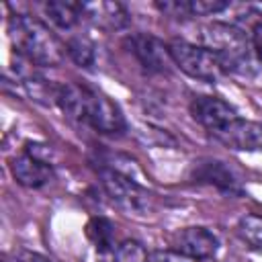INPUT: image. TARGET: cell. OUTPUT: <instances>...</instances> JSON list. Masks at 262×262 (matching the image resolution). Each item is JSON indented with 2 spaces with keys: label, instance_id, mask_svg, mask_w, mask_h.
Wrapping results in <instances>:
<instances>
[{
  "label": "cell",
  "instance_id": "6da1fadb",
  "mask_svg": "<svg viewBox=\"0 0 262 262\" xmlns=\"http://www.w3.org/2000/svg\"><path fill=\"white\" fill-rule=\"evenodd\" d=\"M55 102L68 119L86 123L98 133L119 135L125 131V117L121 108L108 96L92 88L80 84H59Z\"/></svg>",
  "mask_w": 262,
  "mask_h": 262
},
{
  "label": "cell",
  "instance_id": "7a4b0ae2",
  "mask_svg": "<svg viewBox=\"0 0 262 262\" xmlns=\"http://www.w3.org/2000/svg\"><path fill=\"white\" fill-rule=\"evenodd\" d=\"M8 37L16 53L39 68H55L63 61L68 49L53 31L35 16L14 14L8 18Z\"/></svg>",
  "mask_w": 262,
  "mask_h": 262
},
{
  "label": "cell",
  "instance_id": "3957f363",
  "mask_svg": "<svg viewBox=\"0 0 262 262\" xmlns=\"http://www.w3.org/2000/svg\"><path fill=\"white\" fill-rule=\"evenodd\" d=\"M203 41L205 47L217 55L225 72L248 74L252 70V53L256 51L242 29L225 23H211L203 29Z\"/></svg>",
  "mask_w": 262,
  "mask_h": 262
},
{
  "label": "cell",
  "instance_id": "277c9868",
  "mask_svg": "<svg viewBox=\"0 0 262 262\" xmlns=\"http://www.w3.org/2000/svg\"><path fill=\"white\" fill-rule=\"evenodd\" d=\"M100 174V184L104 188V192L111 196V201L123 209L125 213H133V215H143L149 213L154 207V194L143 188L139 182H135L133 178H129L125 172L111 168V166H102L98 170Z\"/></svg>",
  "mask_w": 262,
  "mask_h": 262
},
{
  "label": "cell",
  "instance_id": "5b68a950",
  "mask_svg": "<svg viewBox=\"0 0 262 262\" xmlns=\"http://www.w3.org/2000/svg\"><path fill=\"white\" fill-rule=\"evenodd\" d=\"M168 49L174 66H178L186 76L194 80L215 84L225 74L217 55L205 45H194L188 41H172Z\"/></svg>",
  "mask_w": 262,
  "mask_h": 262
},
{
  "label": "cell",
  "instance_id": "8992f818",
  "mask_svg": "<svg viewBox=\"0 0 262 262\" xmlns=\"http://www.w3.org/2000/svg\"><path fill=\"white\" fill-rule=\"evenodd\" d=\"M127 47L135 55V59L143 66V70H147V72L164 74L170 70V63H174L170 57L168 45H164V41H160L158 37H154L149 33L131 35L127 39Z\"/></svg>",
  "mask_w": 262,
  "mask_h": 262
},
{
  "label": "cell",
  "instance_id": "52a82bcc",
  "mask_svg": "<svg viewBox=\"0 0 262 262\" xmlns=\"http://www.w3.org/2000/svg\"><path fill=\"white\" fill-rule=\"evenodd\" d=\"M190 115L211 135L219 133L237 119L235 108L217 96H194L190 102Z\"/></svg>",
  "mask_w": 262,
  "mask_h": 262
},
{
  "label": "cell",
  "instance_id": "ba28073f",
  "mask_svg": "<svg viewBox=\"0 0 262 262\" xmlns=\"http://www.w3.org/2000/svg\"><path fill=\"white\" fill-rule=\"evenodd\" d=\"M217 248H219L217 235L211 229L201 227V225L184 227L174 237V252H178L182 258L207 260L215 256Z\"/></svg>",
  "mask_w": 262,
  "mask_h": 262
},
{
  "label": "cell",
  "instance_id": "9c48e42d",
  "mask_svg": "<svg viewBox=\"0 0 262 262\" xmlns=\"http://www.w3.org/2000/svg\"><path fill=\"white\" fill-rule=\"evenodd\" d=\"M213 137L223 145L239 151H262V123L258 121H246L237 117Z\"/></svg>",
  "mask_w": 262,
  "mask_h": 262
},
{
  "label": "cell",
  "instance_id": "30bf717a",
  "mask_svg": "<svg viewBox=\"0 0 262 262\" xmlns=\"http://www.w3.org/2000/svg\"><path fill=\"white\" fill-rule=\"evenodd\" d=\"M10 172L14 180L27 188H41L53 178L51 164L31 156L29 151H23L10 160Z\"/></svg>",
  "mask_w": 262,
  "mask_h": 262
},
{
  "label": "cell",
  "instance_id": "8fae6325",
  "mask_svg": "<svg viewBox=\"0 0 262 262\" xmlns=\"http://www.w3.org/2000/svg\"><path fill=\"white\" fill-rule=\"evenodd\" d=\"M82 18H88L94 27L102 31H119L129 25V12L119 2H80Z\"/></svg>",
  "mask_w": 262,
  "mask_h": 262
},
{
  "label": "cell",
  "instance_id": "7c38bea8",
  "mask_svg": "<svg viewBox=\"0 0 262 262\" xmlns=\"http://www.w3.org/2000/svg\"><path fill=\"white\" fill-rule=\"evenodd\" d=\"M192 178L196 182H205V184H213L223 192L229 194H242V184L239 178L235 176V172L221 160H203L199 164H194L192 168Z\"/></svg>",
  "mask_w": 262,
  "mask_h": 262
},
{
  "label": "cell",
  "instance_id": "4fadbf2b",
  "mask_svg": "<svg viewBox=\"0 0 262 262\" xmlns=\"http://www.w3.org/2000/svg\"><path fill=\"white\" fill-rule=\"evenodd\" d=\"M86 237L96 254H108L115 250V225L106 217H90L86 223Z\"/></svg>",
  "mask_w": 262,
  "mask_h": 262
},
{
  "label": "cell",
  "instance_id": "5bb4252c",
  "mask_svg": "<svg viewBox=\"0 0 262 262\" xmlns=\"http://www.w3.org/2000/svg\"><path fill=\"white\" fill-rule=\"evenodd\" d=\"M147 254L149 252L143 248V244H139L135 239H123L108 254H96L94 252L90 262H145Z\"/></svg>",
  "mask_w": 262,
  "mask_h": 262
},
{
  "label": "cell",
  "instance_id": "9a60e30c",
  "mask_svg": "<svg viewBox=\"0 0 262 262\" xmlns=\"http://www.w3.org/2000/svg\"><path fill=\"white\" fill-rule=\"evenodd\" d=\"M47 16L59 27V29H72L82 18L80 2H63V0H51L45 2Z\"/></svg>",
  "mask_w": 262,
  "mask_h": 262
},
{
  "label": "cell",
  "instance_id": "2e32d148",
  "mask_svg": "<svg viewBox=\"0 0 262 262\" xmlns=\"http://www.w3.org/2000/svg\"><path fill=\"white\" fill-rule=\"evenodd\" d=\"M237 235L250 248L262 252V215L248 213L237 221Z\"/></svg>",
  "mask_w": 262,
  "mask_h": 262
},
{
  "label": "cell",
  "instance_id": "e0dca14e",
  "mask_svg": "<svg viewBox=\"0 0 262 262\" xmlns=\"http://www.w3.org/2000/svg\"><path fill=\"white\" fill-rule=\"evenodd\" d=\"M68 55L80 66V68H90L96 61V51L94 45L86 37H72L68 41Z\"/></svg>",
  "mask_w": 262,
  "mask_h": 262
},
{
  "label": "cell",
  "instance_id": "ac0fdd59",
  "mask_svg": "<svg viewBox=\"0 0 262 262\" xmlns=\"http://www.w3.org/2000/svg\"><path fill=\"white\" fill-rule=\"evenodd\" d=\"M225 8H229V2L223 0H188L190 16H209L223 12Z\"/></svg>",
  "mask_w": 262,
  "mask_h": 262
},
{
  "label": "cell",
  "instance_id": "d6986e66",
  "mask_svg": "<svg viewBox=\"0 0 262 262\" xmlns=\"http://www.w3.org/2000/svg\"><path fill=\"white\" fill-rule=\"evenodd\" d=\"M145 262H184V258L174 250H154L147 254Z\"/></svg>",
  "mask_w": 262,
  "mask_h": 262
},
{
  "label": "cell",
  "instance_id": "ffe728a7",
  "mask_svg": "<svg viewBox=\"0 0 262 262\" xmlns=\"http://www.w3.org/2000/svg\"><path fill=\"white\" fill-rule=\"evenodd\" d=\"M252 45H254L256 55L262 59V18L254 25V31H252Z\"/></svg>",
  "mask_w": 262,
  "mask_h": 262
},
{
  "label": "cell",
  "instance_id": "44dd1931",
  "mask_svg": "<svg viewBox=\"0 0 262 262\" xmlns=\"http://www.w3.org/2000/svg\"><path fill=\"white\" fill-rule=\"evenodd\" d=\"M14 262H51V260L41 254H35V252H18Z\"/></svg>",
  "mask_w": 262,
  "mask_h": 262
}]
</instances>
